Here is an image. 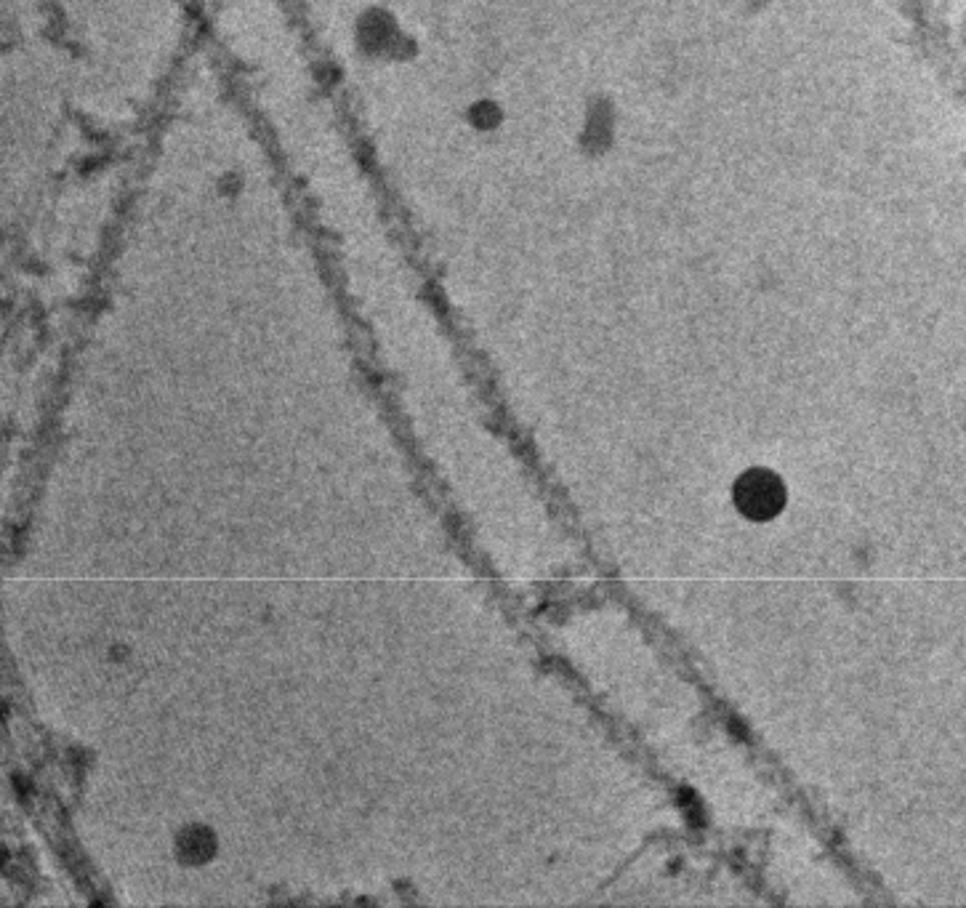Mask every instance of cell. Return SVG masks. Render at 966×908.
Masks as SVG:
<instances>
[{
    "instance_id": "1",
    "label": "cell",
    "mask_w": 966,
    "mask_h": 908,
    "mask_svg": "<svg viewBox=\"0 0 966 908\" xmlns=\"http://www.w3.org/2000/svg\"><path fill=\"white\" fill-rule=\"evenodd\" d=\"M735 504L748 520H770L786 504V488L772 472L751 469L735 485Z\"/></svg>"
}]
</instances>
